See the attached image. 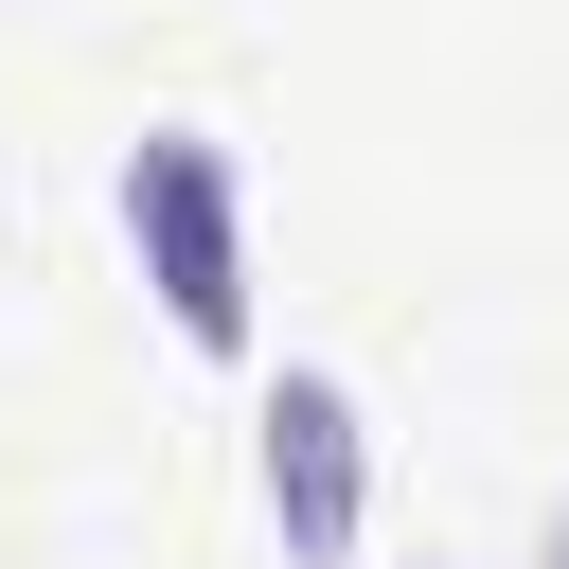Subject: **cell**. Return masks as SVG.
Here are the masks:
<instances>
[{"mask_svg": "<svg viewBox=\"0 0 569 569\" xmlns=\"http://www.w3.org/2000/svg\"><path fill=\"white\" fill-rule=\"evenodd\" d=\"M107 213H124V267L160 284L178 356L249 373V338H267V302H249V160H231L213 124H142V142L107 160Z\"/></svg>", "mask_w": 569, "mask_h": 569, "instance_id": "6da1fadb", "label": "cell"}, {"mask_svg": "<svg viewBox=\"0 0 569 569\" xmlns=\"http://www.w3.org/2000/svg\"><path fill=\"white\" fill-rule=\"evenodd\" d=\"M249 498H267L284 569H356V533H373V409H356V373L284 356L249 391Z\"/></svg>", "mask_w": 569, "mask_h": 569, "instance_id": "7a4b0ae2", "label": "cell"}, {"mask_svg": "<svg viewBox=\"0 0 569 569\" xmlns=\"http://www.w3.org/2000/svg\"><path fill=\"white\" fill-rule=\"evenodd\" d=\"M533 569H569V498H551V533H533Z\"/></svg>", "mask_w": 569, "mask_h": 569, "instance_id": "3957f363", "label": "cell"}, {"mask_svg": "<svg viewBox=\"0 0 569 569\" xmlns=\"http://www.w3.org/2000/svg\"><path fill=\"white\" fill-rule=\"evenodd\" d=\"M409 569H445V551H409Z\"/></svg>", "mask_w": 569, "mask_h": 569, "instance_id": "277c9868", "label": "cell"}]
</instances>
